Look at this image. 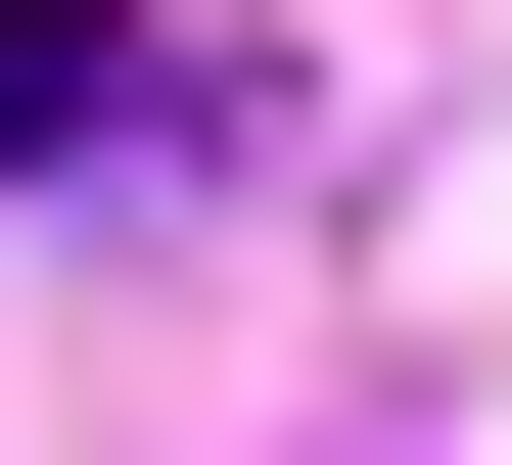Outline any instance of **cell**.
Listing matches in <instances>:
<instances>
[{"instance_id": "cell-1", "label": "cell", "mask_w": 512, "mask_h": 465, "mask_svg": "<svg viewBox=\"0 0 512 465\" xmlns=\"http://www.w3.org/2000/svg\"><path fill=\"white\" fill-rule=\"evenodd\" d=\"M140 140H280V93L140 47V0H0V186H140Z\"/></svg>"}]
</instances>
